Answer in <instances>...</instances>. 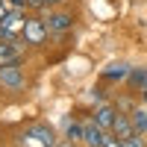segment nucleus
Listing matches in <instances>:
<instances>
[{
  "label": "nucleus",
  "mask_w": 147,
  "mask_h": 147,
  "mask_svg": "<svg viewBox=\"0 0 147 147\" xmlns=\"http://www.w3.org/2000/svg\"><path fill=\"white\" fill-rule=\"evenodd\" d=\"M21 41L27 44V47H35V50H41V47L50 41V32H47V24H44V18H41V15H35V12H27Z\"/></svg>",
  "instance_id": "obj_1"
},
{
  "label": "nucleus",
  "mask_w": 147,
  "mask_h": 147,
  "mask_svg": "<svg viewBox=\"0 0 147 147\" xmlns=\"http://www.w3.org/2000/svg\"><path fill=\"white\" fill-rule=\"evenodd\" d=\"M0 85L6 91H24L27 88V74H24L21 62H9V65H0Z\"/></svg>",
  "instance_id": "obj_2"
},
{
  "label": "nucleus",
  "mask_w": 147,
  "mask_h": 147,
  "mask_svg": "<svg viewBox=\"0 0 147 147\" xmlns=\"http://www.w3.org/2000/svg\"><path fill=\"white\" fill-rule=\"evenodd\" d=\"M74 12L71 9H62V6H56V9H50L44 15V24H47V32L50 35H62V32H68L71 27H74Z\"/></svg>",
  "instance_id": "obj_3"
},
{
  "label": "nucleus",
  "mask_w": 147,
  "mask_h": 147,
  "mask_svg": "<svg viewBox=\"0 0 147 147\" xmlns=\"http://www.w3.org/2000/svg\"><path fill=\"white\" fill-rule=\"evenodd\" d=\"M106 138H109V132L97 124L94 118H85V121H82V144H85V147H103Z\"/></svg>",
  "instance_id": "obj_4"
},
{
  "label": "nucleus",
  "mask_w": 147,
  "mask_h": 147,
  "mask_svg": "<svg viewBox=\"0 0 147 147\" xmlns=\"http://www.w3.org/2000/svg\"><path fill=\"white\" fill-rule=\"evenodd\" d=\"M24 21H27V9H9L6 12V18L0 21L6 27V32H9V38L15 41V44H21V32H24Z\"/></svg>",
  "instance_id": "obj_5"
},
{
  "label": "nucleus",
  "mask_w": 147,
  "mask_h": 147,
  "mask_svg": "<svg viewBox=\"0 0 147 147\" xmlns=\"http://www.w3.org/2000/svg\"><path fill=\"white\" fill-rule=\"evenodd\" d=\"M115 115H118V106L115 103H109V100H100L94 106V112H91V118L100 124L106 132H112V124H115Z\"/></svg>",
  "instance_id": "obj_6"
},
{
  "label": "nucleus",
  "mask_w": 147,
  "mask_h": 147,
  "mask_svg": "<svg viewBox=\"0 0 147 147\" xmlns=\"http://www.w3.org/2000/svg\"><path fill=\"white\" fill-rule=\"evenodd\" d=\"M24 129L32 132L35 138H41L44 144H50V147H56V141H59V138H56V129H53L50 124H44V121H32V124H27Z\"/></svg>",
  "instance_id": "obj_7"
},
{
  "label": "nucleus",
  "mask_w": 147,
  "mask_h": 147,
  "mask_svg": "<svg viewBox=\"0 0 147 147\" xmlns=\"http://www.w3.org/2000/svg\"><path fill=\"white\" fill-rule=\"evenodd\" d=\"M127 85H129V94H138L147 88V71L144 68H129L127 74Z\"/></svg>",
  "instance_id": "obj_8"
},
{
  "label": "nucleus",
  "mask_w": 147,
  "mask_h": 147,
  "mask_svg": "<svg viewBox=\"0 0 147 147\" xmlns=\"http://www.w3.org/2000/svg\"><path fill=\"white\" fill-rule=\"evenodd\" d=\"M112 136L115 138H129V136H136V132H132V124H129V115H124V112H118L115 115V124H112Z\"/></svg>",
  "instance_id": "obj_9"
},
{
  "label": "nucleus",
  "mask_w": 147,
  "mask_h": 147,
  "mask_svg": "<svg viewBox=\"0 0 147 147\" xmlns=\"http://www.w3.org/2000/svg\"><path fill=\"white\" fill-rule=\"evenodd\" d=\"M129 124H132V132H136V136H147V109L144 106H136L129 112Z\"/></svg>",
  "instance_id": "obj_10"
},
{
  "label": "nucleus",
  "mask_w": 147,
  "mask_h": 147,
  "mask_svg": "<svg viewBox=\"0 0 147 147\" xmlns=\"http://www.w3.org/2000/svg\"><path fill=\"white\" fill-rule=\"evenodd\" d=\"M9 62H21V44L0 41V65H9Z\"/></svg>",
  "instance_id": "obj_11"
},
{
  "label": "nucleus",
  "mask_w": 147,
  "mask_h": 147,
  "mask_svg": "<svg viewBox=\"0 0 147 147\" xmlns=\"http://www.w3.org/2000/svg\"><path fill=\"white\" fill-rule=\"evenodd\" d=\"M65 138L68 141H77V144L82 141V121H77V118H74V121L68 118L65 121Z\"/></svg>",
  "instance_id": "obj_12"
},
{
  "label": "nucleus",
  "mask_w": 147,
  "mask_h": 147,
  "mask_svg": "<svg viewBox=\"0 0 147 147\" xmlns=\"http://www.w3.org/2000/svg\"><path fill=\"white\" fill-rule=\"evenodd\" d=\"M127 74H129V65H109L103 71V80H127Z\"/></svg>",
  "instance_id": "obj_13"
},
{
  "label": "nucleus",
  "mask_w": 147,
  "mask_h": 147,
  "mask_svg": "<svg viewBox=\"0 0 147 147\" xmlns=\"http://www.w3.org/2000/svg\"><path fill=\"white\" fill-rule=\"evenodd\" d=\"M15 141H18V147H50V144H44L41 138H35L32 132H27V129H24V132H21V136H18Z\"/></svg>",
  "instance_id": "obj_14"
},
{
  "label": "nucleus",
  "mask_w": 147,
  "mask_h": 147,
  "mask_svg": "<svg viewBox=\"0 0 147 147\" xmlns=\"http://www.w3.org/2000/svg\"><path fill=\"white\" fill-rule=\"evenodd\" d=\"M115 106H118V112H124V115H129L132 109H136V103H132V97H121V100H115Z\"/></svg>",
  "instance_id": "obj_15"
},
{
  "label": "nucleus",
  "mask_w": 147,
  "mask_h": 147,
  "mask_svg": "<svg viewBox=\"0 0 147 147\" xmlns=\"http://www.w3.org/2000/svg\"><path fill=\"white\" fill-rule=\"evenodd\" d=\"M124 147H147V138L144 136H129V138H124Z\"/></svg>",
  "instance_id": "obj_16"
},
{
  "label": "nucleus",
  "mask_w": 147,
  "mask_h": 147,
  "mask_svg": "<svg viewBox=\"0 0 147 147\" xmlns=\"http://www.w3.org/2000/svg\"><path fill=\"white\" fill-rule=\"evenodd\" d=\"M27 9H32V12H44L47 6H44V0H27Z\"/></svg>",
  "instance_id": "obj_17"
},
{
  "label": "nucleus",
  "mask_w": 147,
  "mask_h": 147,
  "mask_svg": "<svg viewBox=\"0 0 147 147\" xmlns=\"http://www.w3.org/2000/svg\"><path fill=\"white\" fill-rule=\"evenodd\" d=\"M103 147H124V141H121V138H115L112 132H109V138H106V144H103Z\"/></svg>",
  "instance_id": "obj_18"
},
{
  "label": "nucleus",
  "mask_w": 147,
  "mask_h": 147,
  "mask_svg": "<svg viewBox=\"0 0 147 147\" xmlns=\"http://www.w3.org/2000/svg\"><path fill=\"white\" fill-rule=\"evenodd\" d=\"M65 3H68V0H44L47 9H56V6H65Z\"/></svg>",
  "instance_id": "obj_19"
},
{
  "label": "nucleus",
  "mask_w": 147,
  "mask_h": 147,
  "mask_svg": "<svg viewBox=\"0 0 147 147\" xmlns=\"http://www.w3.org/2000/svg\"><path fill=\"white\" fill-rule=\"evenodd\" d=\"M9 9H27V0H9Z\"/></svg>",
  "instance_id": "obj_20"
},
{
  "label": "nucleus",
  "mask_w": 147,
  "mask_h": 147,
  "mask_svg": "<svg viewBox=\"0 0 147 147\" xmlns=\"http://www.w3.org/2000/svg\"><path fill=\"white\" fill-rule=\"evenodd\" d=\"M6 12H9V0H0V21L6 18Z\"/></svg>",
  "instance_id": "obj_21"
},
{
  "label": "nucleus",
  "mask_w": 147,
  "mask_h": 147,
  "mask_svg": "<svg viewBox=\"0 0 147 147\" xmlns=\"http://www.w3.org/2000/svg\"><path fill=\"white\" fill-rule=\"evenodd\" d=\"M56 147H77V141H68L65 138V141H56Z\"/></svg>",
  "instance_id": "obj_22"
},
{
  "label": "nucleus",
  "mask_w": 147,
  "mask_h": 147,
  "mask_svg": "<svg viewBox=\"0 0 147 147\" xmlns=\"http://www.w3.org/2000/svg\"><path fill=\"white\" fill-rule=\"evenodd\" d=\"M144 103H147V88H144Z\"/></svg>",
  "instance_id": "obj_23"
}]
</instances>
